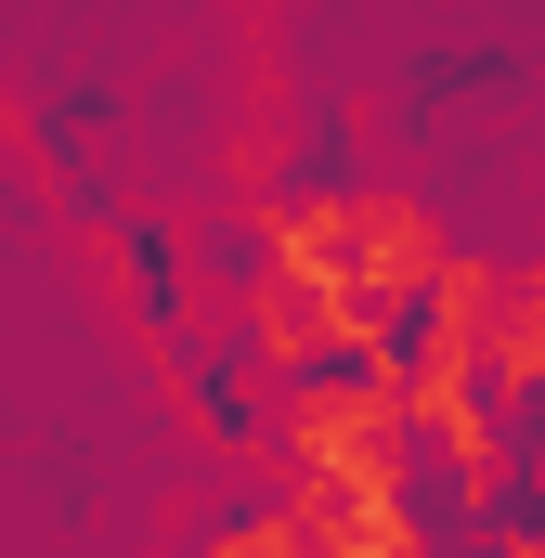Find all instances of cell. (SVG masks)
<instances>
[{
	"label": "cell",
	"instance_id": "1",
	"mask_svg": "<svg viewBox=\"0 0 545 558\" xmlns=\"http://www.w3.org/2000/svg\"><path fill=\"white\" fill-rule=\"evenodd\" d=\"M208 558H312V546H299V520H247L234 546H208Z\"/></svg>",
	"mask_w": 545,
	"mask_h": 558
}]
</instances>
